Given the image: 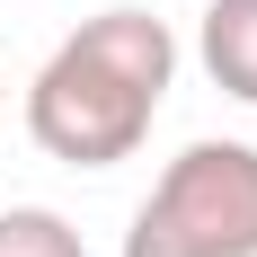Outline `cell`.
I'll list each match as a JSON object with an SVG mask.
<instances>
[{
  "label": "cell",
  "instance_id": "1",
  "mask_svg": "<svg viewBox=\"0 0 257 257\" xmlns=\"http://www.w3.org/2000/svg\"><path fill=\"white\" fill-rule=\"evenodd\" d=\"M178 89V36L151 9H98L27 80V142L62 169H115L151 142L160 106Z\"/></svg>",
  "mask_w": 257,
  "mask_h": 257
},
{
  "label": "cell",
  "instance_id": "2",
  "mask_svg": "<svg viewBox=\"0 0 257 257\" xmlns=\"http://www.w3.org/2000/svg\"><path fill=\"white\" fill-rule=\"evenodd\" d=\"M124 257H257V142H186L133 204Z\"/></svg>",
  "mask_w": 257,
  "mask_h": 257
},
{
  "label": "cell",
  "instance_id": "3",
  "mask_svg": "<svg viewBox=\"0 0 257 257\" xmlns=\"http://www.w3.org/2000/svg\"><path fill=\"white\" fill-rule=\"evenodd\" d=\"M195 62L213 71L222 98L257 106V0H204V18H195Z\"/></svg>",
  "mask_w": 257,
  "mask_h": 257
},
{
  "label": "cell",
  "instance_id": "4",
  "mask_svg": "<svg viewBox=\"0 0 257 257\" xmlns=\"http://www.w3.org/2000/svg\"><path fill=\"white\" fill-rule=\"evenodd\" d=\"M0 257H89V239L53 204H0Z\"/></svg>",
  "mask_w": 257,
  "mask_h": 257
},
{
  "label": "cell",
  "instance_id": "5",
  "mask_svg": "<svg viewBox=\"0 0 257 257\" xmlns=\"http://www.w3.org/2000/svg\"><path fill=\"white\" fill-rule=\"evenodd\" d=\"M0 124H9V71H0Z\"/></svg>",
  "mask_w": 257,
  "mask_h": 257
}]
</instances>
